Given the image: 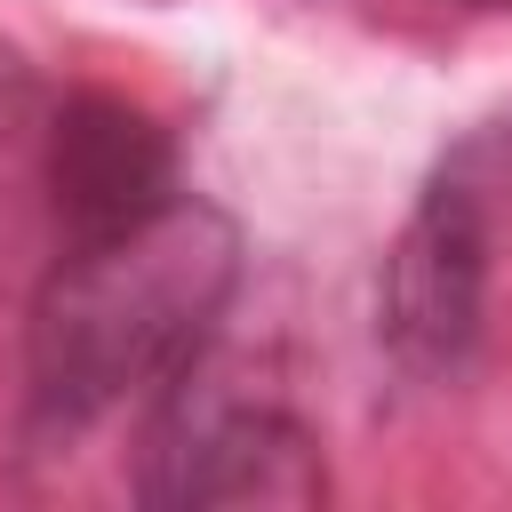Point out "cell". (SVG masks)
<instances>
[{
	"instance_id": "cell-1",
	"label": "cell",
	"mask_w": 512,
	"mask_h": 512,
	"mask_svg": "<svg viewBox=\"0 0 512 512\" xmlns=\"http://www.w3.org/2000/svg\"><path fill=\"white\" fill-rule=\"evenodd\" d=\"M240 288V232L224 208L176 192L144 224L80 240L32 288V392L48 416H104L136 392H168Z\"/></svg>"
},
{
	"instance_id": "cell-2",
	"label": "cell",
	"mask_w": 512,
	"mask_h": 512,
	"mask_svg": "<svg viewBox=\"0 0 512 512\" xmlns=\"http://www.w3.org/2000/svg\"><path fill=\"white\" fill-rule=\"evenodd\" d=\"M144 496L152 504H320V440L264 400H208L192 376L168 384V416L144 448Z\"/></svg>"
},
{
	"instance_id": "cell-3",
	"label": "cell",
	"mask_w": 512,
	"mask_h": 512,
	"mask_svg": "<svg viewBox=\"0 0 512 512\" xmlns=\"http://www.w3.org/2000/svg\"><path fill=\"white\" fill-rule=\"evenodd\" d=\"M480 312H488V216L464 176H440L384 256L376 336L408 376H448L480 344Z\"/></svg>"
},
{
	"instance_id": "cell-4",
	"label": "cell",
	"mask_w": 512,
	"mask_h": 512,
	"mask_svg": "<svg viewBox=\"0 0 512 512\" xmlns=\"http://www.w3.org/2000/svg\"><path fill=\"white\" fill-rule=\"evenodd\" d=\"M176 200V144L152 112L120 96H64L56 104V216L64 248L144 224Z\"/></svg>"
},
{
	"instance_id": "cell-5",
	"label": "cell",
	"mask_w": 512,
	"mask_h": 512,
	"mask_svg": "<svg viewBox=\"0 0 512 512\" xmlns=\"http://www.w3.org/2000/svg\"><path fill=\"white\" fill-rule=\"evenodd\" d=\"M56 104L40 72L0 40V296H32L64 256L56 216Z\"/></svg>"
},
{
	"instance_id": "cell-6",
	"label": "cell",
	"mask_w": 512,
	"mask_h": 512,
	"mask_svg": "<svg viewBox=\"0 0 512 512\" xmlns=\"http://www.w3.org/2000/svg\"><path fill=\"white\" fill-rule=\"evenodd\" d=\"M472 8H512V0H472Z\"/></svg>"
},
{
	"instance_id": "cell-7",
	"label": "cell",
	"mask_w": 512,
	"mask_h": 512,
	"mask_svg": "<svg viewBox=\"0 0 512 512\" xmlns=\"http://www.w3.org/2000/svg\"><path fill=\"white\" fill-rule=\"evenodd\" d=\"M504 152H512V128H504Z\"/></svg>"
}]
</instances>
